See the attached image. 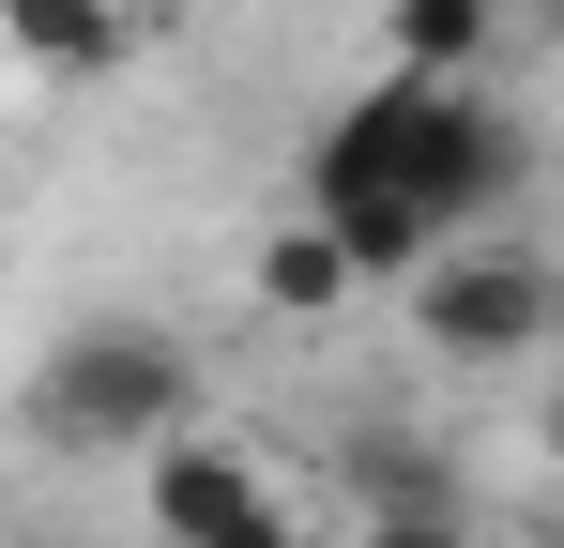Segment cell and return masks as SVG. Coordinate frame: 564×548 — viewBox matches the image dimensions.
<instances>
[{"label": "cell", "instance_id": "6da1fadb", "mask_svg": "<svg viewBox=\"0 0 564 548\" xmlns=\"http://www.w3.org/2000/svg\"><path fill=\"white\" fill-rule=\"evenodd\" d=\"M184 412H198V351L169 320H77L31 381V427L62 457H153Z\"/></svg>", "mask_w": 564, "mask_h": 548}, {"label": "cell", "instance_id": "7a4b0ae2", "mask_svg": "<svg viewBox=\"0 0 564 548\" xmlns=\"http://www.w3.org/2000/svg\"><path fill=\"white\" fill-rule=\"evenodd\" d=\"M397 305H412V336L443 365H550L564 351V274L534 244H503V229H443L397 274Z\"/></svg>", "mask_w": 564, "mask_h": 548}, {"label": "cell", "instance_id": "3957f363", "mask_svg": "<svg viewBox=\"0 0 564 548\" xmlns=\"http://www.w3.org/2000/svg\"><path fill=\"white\" fill-rule=\"evenodd\" d=\"M138 518H153V548H305V503L275 487V457H245L229 427H198V412L153 442Z\"/></svg>", "mask_w": 564, "mask_h": 548}, {"label": "cell", "instance_id": "277c9868", "mask_svg": "<svg viewBox=\"0 0 564 548\" xmlns=\"http://www.w3.org/2000/svg\"><path fill=\"white\" fill-rule=\"evenodd\" d=\"M519 168H534V138H519V107H488L473 77H427L412 91V198H427V229H488L503 198H519Z\"/></svg>", "mask_w": 564, "mask_h": 548}, {"label": "cell", "instance_id": "5b68a950", "mask_svg": "<svg viewBox=\"0 0 564 548\" xmlns=\"http://www.w3.org/2000/svg\"><path fill=\"white\" fill-rule=\"evenodd\" d=\"M412 62H397V77H367L351 91V107H321V138H305V198H367V183H397L412 168Z\"/></svg>", "mask_w": 564, "mask_h": 548}, {"label": "cell", "instance_id": "8992f818", "mask_svg": "<svg viewBox=\"0 0 564 548\" xmlns=\"http://www.w3.org/2000/svg\"><path fill=\"white\" fill-rule=\"evenodd\" d=\"M245 289H260L275 320H336V305H367V274H351V244H336L321 213H290V229H260V260H245Z\"/></svg>", "mask_w": 564, "mask_h": 548}, {"label": "cell", "instance_id": "52a82bcc", "mask_svg": "<svg viewBox=\"0 0 564 548\" xmlns=\"http://www.w3.org/2000/svg\"><path fill=\"white\" fill-rule=\"evenodd\" d=\"M0 46H15L31 77H107V62L138 46V15H122V0H0Z\"/></svg>", "mask_w": 564, "mask_h": 548}, {"label": "cell", "instance_id": "ba28073f", "mask_svg": "<svg viewBox=\"0 0 564 548\" xmlns=\"http://www.w3.org/2000/svg\"><path fill=\"white\" fill-rule=\"evenodd\" d=\"M381 46H397L412 77H473V62L503 46V0H381Z\"/></svg>", "mask_w": 564, "mask_h": 548}, {"label": "cell", "instance_id": "9c48e42d", "mask_svg": "<svg viewBox=\"0 0 564 548\" xmlns=\"http://www.w3.org/2000/svg\"><path fill=\"white\" fill-rule=\"evenodd\" d=\"M351 548H488V534H473L458 503H412V518H367Z\"/></svg>", "mask_w": 564, "mask_h": 548}, {"label": "cell", "instance_id": "30bf717a", "mask_svg": "<svg viewBox=\"0 0 564 548\" xmlns=\"http://www.w3.org/2000/svg\"><path fill=\"white\" fill-rule=\"evenodd\" d=\"M534 442L564 457V351H550V396H534Z\"/></svg>", "mask_w": 564, "mask_h": 548}]
</instances>
